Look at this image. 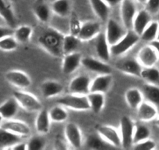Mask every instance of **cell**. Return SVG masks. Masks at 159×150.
Instances as JSON below:
<instances>
[{
  "mask_svg": "<svg viewBox=\"0 0 159 150\" xmlns=\"http://www.w3.org/2000/svg\"><path fill=\"white\" fill-rule=\"evenodd\" d=\"M140 36L133 29L127 30L124 36L114 45H110L111 55L113 56H119L127 53L136 44L138 43Z\"/></svg>",
  "mask_w": 159,
  "mask_h": 150,
  "instance_id": "2",
  "label": "cell"
},
{
  "mask_svg": "<svg viewBox=\"0 0 159 150\" xmlns=\"http://www.w3.org/2000/svg\"><path fill=\"white\" fill-rule=\"evenodd\" d=\"M81 65L87 70L97 73V74H107L111 73L112 69L106 62L101 60L100 59H95L93 57H83L81 60Z\"/></svg>",
  "mask_w": 159,
  "mask_h": 150,
  "instance_id": "13",
  "label": "cell"
},
{
  "mask_svg": "<svg viewBox=\"0 0 159 150\" xmlns=\"http://www.w3.org/2000/svg\"><path fill=\"white\" fill-rule=\"evenodd\" d=\"M118 70L129 76L140 77L143 67L137 59H126L121 60L116 64Z\"/></svg>",
  "mask_w": 159,
  "mask_h": 150,
  "instance_id": "15",
  "label": "cell"
},
{
  "mask_svg": "<svg viewBox=\"0 0 159 150\" xmlns=\"http://www.w3.org/2000/svg\"><path fill=\"white\" fill-rule=\"evenodd\" d=\"M18 42L13 35H10L0 39V50L5 52L14 51L18 47Z\"/></svg>",
  "mask_w": 159,
  "mask_h": 150,
  "instance_id": "40",
  "label": "cell"
},
{
  "mask_svg": "<svg viewBox=\"0 0 159 150\" xmlns=\"http://www.w3.org/2000/svg\"><path fill=\"white\" fill-rule=\"evenodd\" d=\"M81 41L76 35H64L63 42H62V51L63 55L70 54L76 52L80 46V43Z\"/></svg>",
  "mask_w": 159,
  "mask_h": 150,
  "instance_id": "33",
  "label": "cell"
},
{
  "mask_svg": "<svg viewBox=\"0 0 159 150\" xmlns=\"http://www.w3.org/2000/svg\"><path fill=\"white\" fill-rule=\"evenodd\" d=\"M0 128L10 131L20 137H27L30 134V128L27 124L21 120L10 119V120H3Z\"/></svg>",
  "mask_w": 159,
  "mask_h": 150,
  "instance_id": "12",
  "label": "cell"
},
{
  "mask_svg": "<svg viewBox=\"0 0 159 150\" xmlns=\"http://www.w3.org/2000/svg\"><path fill=\"white\" fill-rule=\"evenodd\" d=\"M157 27H158V22L157 21H152L147 26L146 28L140 35V39L143 42H151L156 39L157 34Z\"/></svg>",
  "mask_w": 159,
  "mask_h": 150,
  "instance_id": "38",
  "label": "cell"
},
{
  "mask_svg": "<svg viewBox=\"0 0 159 150\" xmlns=\"http://www.w3.org/2000/svg\"><path fill=\"white\" fill-rule=\"evenodd\" d=\"M33 34V29L28 25H21L16 27L13 32V36L18 43L25 44L30 41Z\"/></svg>",
  "mask_w": 159,
  "mask_h": 150,
  "instance_id": "35",
  "label": "cell"
},
{
  "mask_svg": "<svg viewBox=\"0 0 159 150\" xmlns=\"http://www.w3.org/2000/svg\"><path fill=\"white\" fill-rule=\"evenodd\" d=\"M20 136L0 128V148H10L21 141Z\"/></svg>",
  "mask_w": 159,
  "mask_h": 150,
  "instance_id": "32",
  "label": "cell"
},
{
  "mask_svg": "<svg viewBox=\"0 0 159 150\" xmlns=\"http://www.w3.org/2000/svg\"><path fill=\"white\" fill-rule=\"evenodd\" d=\"M56 102L59 105L73 110L85 111L90 110L89 101L87 96H80V95L70 93L59 98Z\"/></svg>",
  "mask_w": 159,
  "mask_h": 150,
  "instance_id": "3",
  "label": "cell"
},
{
  "mask_svg": "<svg viewBox=\"0 0 159 150\" xmlns=\"http://www.w3.org/2000/svg\"><path fill=\"white\" fill-rule=\"evenodd\" d=\"M104 1H105V3L108 4L110 7H112L116 6L117 4L120 3L123 0H104Z\"/></svg>",
  "mask_w": 159,
  "mask_h": 150,
  "instance_id": "48",
  "label": "cell"
},
{
  "mask_svg": "<svg viewBox=\"0 0 159 150\" xmlns=\"http://www.w3.org/2000/svg\"><path fill=\"white\" fill-rule=\"evenodd\" d=\"M125 99L129 108L133 110H137L139 105L144 100L142 91L137 88L128 89L125 93Z\"/></svg>",
  "mask_w": 159,
  "mask_h": 150,
  "instance_id": "27",
  "label": "cell"
},
{
  "mask_svg": "<svg viewBox=\"0 0 159 150\" xmlns=\"http://www.w3.org/2000/svg\"><path fill=\"white\" fill-rule=\"evenodd\" d=\"M102 32V27L100 24L96 21H87L82 23L81 28L78 34L77 37L80 41H90Z\"/></svg>",
  "mask_w": 159,
  "mask_h": 150,
  "instance_id": "17",
  "label": "cell"
},
{
  "mask_svg": "<svg viewBox=\"0 0 159 150\" xmlns=\"http://www.w3.org/2000/svg\"><path fill=\"white\" fill-rule=\"evenodd\" d=\"M150 136H151V130L149 129L148 127L140 124H136L135 129H134V138H133L134 144L141 142V141L144 140V139L149 138Z\"/></svg>",
  "mask_w": 159,
  "mask_h": 150,
  "instance_id": "39",
  "label": "cell"
},
{
  "mask_svg": "<svg viewBox=\"0 0 159 150\" xmlns=\"http://www.w3.org/2000/svg\"><path fill=\"white\" fill-rule=\"evenodd\" d=\"M2 120H3V119L2 118V117H1V115H0V126H1V124H2Z\"/></svg>",
  "mask_w": 159,
  "mask_h": 150,
  "instance_id": "52",
  "label": "cell"
},
{
  "mask_svg": "<svg viewBox=\"0 0 159 150\" xmlns=\"http://www.w3.org/2000/svg\"><path fill=\"white\" fill-rule=\"evenodd\" d=\"M0 17L9 27H16L17 20L10 0H0Z\"/></svg>",
  "mask_w": 159,
  "mask_h": 150,
  "instance_id": "19",
  "label": "cell"
},
{
  "mask_svg": "<svg viewBox=\"0 0 159 150\" xmlns=\"http://www.w3.org/2000/svg\"><path fill=\"white\" fill-rule=\"evenodd\" d=\"M158 62H159V59H158Z\"/></svg>",
  "mask_w": 159,
  "mask_h": 150,
  "instance_id": "53",
  "label": "cell"
},
{
  "mask_svg": "<svg viewBox=\"0 0 159 150\" xmlns=\"http://www.w3.org/2000/svg\"><path fill=\"white\" fill-rule=\"evenodd\" d=\"M151 22V15L145 9L137 11L134 22H133L132 29L140 36L147 26Z\"/></svg>",
  "mask_w": 159,
  "mask_h": 150,
  "instance_id": "24",
  "label": "cell"
},
{
  "mask_svg": "<svg viewBox=\"0 0 159 150\" xmlns=\"http://www.w3.org/2000/svg\"><path fill=\"white\" fill-rule=\"evenodd\" d=\"M82 58V55L77 52L64 55L62 63V73L66 75L74 73L81 65Z\"/></svg>",
  "mask_w": 159,
  "mask_h": 150,
  "instance_id": "18",
  "label": "cell"
},
{
  "mask_svg": "<svg viewBox=\"0 0 159 150\" xmlns=\"http://www.w3.org/2000/svg\"><path fill=\"white\" fill-rule=\"evenodd\" d=\"M91 79L86 74H80L73 77L69 85V91L71 94L87 96L90 93Z\"/></svg>",
  "mask_w": 159,
  "mask_h": 150,
  "instance_id": "8",
  "label": "cell"
},
{
  "mask_svg": "<svg viewBox=\"0 0 159 150\" xmlns=\"http://www.w3.org/2000/svg\"><path fill=\"white\" fill-rule=\"evenodd\" d=\"M134 148L138 150H152L156 148V143L154 140L149 138L134 144Z\"/></svg>",
  "mask_w": 159,
  "mask_h": 150,
  "instance_id": "43",
  "label": "cell"
},
{
  "mask_svg": "<svg viewBox=\"0 0 159 150\" xmlns=\"http://www.w3.org/2000/svg\"><path fill=\"white\" fill-rule=\"evenodd\" d=\"M137 118L140 121L144 122L155 120L159 114L158 110L154 105L145 100H143L142 103L139 105L138 108L137 109Z\"/></svg>",
  "mask_w": 159,
  "mask_h": 150,
  "instance_id": "22",
  "label": "cell"
},
{
  "mask_svg": "<svg viewBox=\"0 0 159 150\" xmlns=\"http://www.w3.org/2000/svg\"><path fill=\"white\" fill-rule=\"evenodd\" d=\"M140 77L147 83L159 86V69L156 67H143L140 73Z\"/></svg>",
  "mask_w": 159,
  "mask_h": 150,
  "instance_id": "36",
  "label": "cell"
},
{
  "mask_svg": "<svg viewBox=\"0 0 159 150\" xmlns=\"http://www.w3.org/2000/svg\"><path fill=\"white\" fill-rule=\"evenodd\" d=\"M34 14L41 23L47 24L50 21L52 14L51 7L43 2H39L34 7Z\"/></svg>",
  "mask_w": 159,
  "mask_h": 150,
  "instance_id": "30",
  "label": "cell"
},
{
  "mask_svg": "<svg viewBox=\"0 0 159 150\" xmlns=\"http://www.w3.org/2000/svg\"><path fill=\"white\" fill-rule=\"evenodd\" d=\"M64 134L66 142L72 148L77 149L83 145V135L80 128L74 123H68L64 129Z\"/></svg>",
  "mask_w": 159,
  "mask_h": 150,
  "instance_id": "9",
  "label": "cell"
},
{
  "mask_svg": "<svg viewBox=\"0 0 159 150\" xmlns=\"http://www.w3.org/2000/svg\"><path fill=\"white\" fill-rule=\"evenodd\" d=\"M51 9L52 13L60 17H66L71 14V0H55L52 3Z\"/></svg>",
  "mask_w": 159,
  "mask_h": 150,
  "instance_id": "28",
  "label": "cell"
},
{
  "mask_svg": "<svg viewBox=\"0 0 159 150\" xmlns=\"http://www.w3.org/2000/svg\"><path fill=\"white\" fill-rule=\"evenodd\" d=\"M91 7L94 14L102 21L108 19L110 13V7L105 2L104 0H89Z\"/></svg>",
  "mask_w": 159,
  "mask_h": 150,
  "instance_id": "31",
  "label": "cell"
},
{
  "mask_svg": "<svg viewBox=\"0 0 159 150\" xmlns=\"http://www.w3.org/2000/svg\"><path fill=\"white\" fill-rule=\"evenodd\" d=\"M149 45H151L152 48L154 49L157 52V54L159 55V40L158 39H154V41L150 42Z\"/></svg>",
  "mask_w": 159,
  "mask_h": 150,
  "instance_id": "47",
  "label": "cell"
},
{
  "mask_svg": "<svg viewBox=\"0 0 159 150\" xmlns=\"http://www.w3.org/2000/svg\"><path fill=\"white\" fill-rule=\"evenodd\" d=\"M157 22H158V27H157V38H156V39H158L159 40V20L157 21Z\"/></svg>",
  "mask_w": 159,
  "mask_h": 150,
  "instance_id": "51",
  "label": "cell"
},
{
  "mask_svg": "<svg viewBox=\"0 0 159 150\" xmlns=\"http://www.w3.org/2000/svg\"><path fill=\"white\" fill-rule=\"evenodd\" d=\"M64 35L59 30L48 27L41 34L38 39L39 45L54 57L60 58L63 56L62 42Z\"/></svg>",
  "mask_w": 159,
  "mask_h": 150,
  "instance_id": "1",
  "label": "cell"
},
{
  "mask_svg": "<svg viewBox=\"0 0 159 150\" xmlns=\"http://www.w3.org/2000/svg\"><path fill=\"white\" fill-rule=\"evenodd\" d=\"M95 52L97 56L101 60L108 63L111 58L110 45L106 39L105 33L101 32L95 38Z\"/></svg>",
  "mask_w": 159,
  "mask_h": 150,
  "instance_id": "20",
  "label": "cell"
},
{
  "mask_svg": "<svg viewBox=\"0 0 159 150\" xmlns=\"http://www.w3.org/2000/svg\"><path fill=\"white\" fill-rule=\"evenodd\" d=\"M137 59L143 67H154L158 62L159 55L150 45L142 47L137 53Z\"/></svg>",
  "mask_w": 159,
  "mask_h": 150,
  "instance_id": "14",
  "label": "cell"
},
{
  "mask_svg": "<svg viewBox=\"0 0 159 150\" xmlns=\"http://www.w3.org/2000/svg\"><path fill=\"white\" fill-rule=\"evenodd\" d=\"M14 30L13 28L10 27H3V26H0V39L2 38H5L7 36L10 35H13Z\"/></svg>",
  "mask_w": 159,
  "mask_h": 150,
  "instance_id": "45",
  "label": "cell"
},
{
  "mask_svg": "<svg viewBox=\"0 0 159 150\" xmlns=\"http://www.w3.org/2000/svg\"><path fill=\"white\" fill-rule=\"evenodd\" d=\"M64 86L57 81L48 80L44 82L40 87V91L45 99H51L62 93Z\"/></svg>",
  "mask_w": 159,
  "mask_h": 150,
  "instance_id": "21",
  "label": "cell"
},
{
  "mask_svg": "<svg viewBox=\"0 0 159 150\" xmlns=\"http://www.w3.org/2000/svg\"><path fill=\"white\" fill-rule=\"evenodd\" d=\"M10 149L13 150H27V142H23L22 141L17 142L16 144H15L14 145L10 148Z\"/></svg>",
  "mask_w": 159,
  "mask_h": 150,
  "instance_id": "46",
  "label": "cell"
},
{
  "mask_svg": "<svg viewBox=\"0 0 159 150\" xmlns=\"http://www.w3.org/2000/svg\"><path fill=\"white\" fill-rule=\"evenodd\" d=\"M48 115L51 121L55 123H62L66 121L69 117L66 108L59 104L50 109L48 111Z\"/></svg>",
  "mask_w": 159,
  "mask_h": 150,
  "instance_id": "34",
  "label": "cell"
},
{
  "mask_svg": "<svg viewBox=\"0 0 159 150\" xmlns=\"http://www.w3.org/2000/svg\"><path fill=\"white\" fill-rule=\"evenodd\" d=\"M137 13L136 0H123L120 2V15L123 25L127 30L132 29L133 22Z\"/></svg>",
  "mask_w": 159,
  "mask_h": 150,
  "instance_id": "6",
  "label": "cell"
},
{
  "mask_svg": "<svg viewBox=\"0 0 159 150\" xmlns=\"http://www.w3.org/2000/svg\"><path fill=\"white\" fill-rule=\"evenodd\" d=\"M82 23L80 21L79 17L77 15L72 12L70 14V31L71 35H76L77 36L79 34L80 28H81Z\"/></svg>",
  "mask_w": 159,
  "mask_h": 150,
  "instance_id": "42",
  "label": "cell"
},
{
  "mask_svg": "<svg viewBox=\"0 0 159 150\" xmlns=\"http://www.w3.org/2000/svg\"><path fill=\"white\" fill-rule=\"evenodd\" d=\"M145 10L152 16L159 13V0H147Z\"/></svg>",
  "mask_w": 159,
  "mask_h": 150,
  "instance_id": "44",
  "label": "cell"
},
{
  "mask_svg": "<svg viewBox=\"0 0 159 150\" xmlns=\"http://www.w3.org/2000/svg\"><path fill=\"white\" fill-rule=\"evenodd\" d=\"M126 31L127 29L124 26L119 24L114 19H108L105 35L110 45H114L118 41L120 40Z\"/></svg>",
  "mask_w": 159,
  "mask_h": 150,
  "instance_id": "7",
  "label": "cell"
},
{
  "mask_svg": "<svg viewBox=\"0 0 159 150\" xmlns=\"http://www.w3.org/2000/svg\"><path fill=\"white\" fill-rule=\"evenodd\" d=\"M50 127H51V120L48 115V111L42 108L39 112H38V115L35 119L36 131L39 134L44 135L49 132Z\"/></svg>",
  "mask_w": 159,
  "mask_h": 150,
  "instance_id": "25",
  "label": "cell"
},
{
  "mask_svg": "<svg viewBox=\"0 0 159 150\" xmlns=\"http://www.w3.org/2000/svg\"><path fill=\"white\" fill-rule=\"evenodd\" d=\"M135 122L128 116H123L119 123V134L121 136L122 148H129L134 145V129Z\"/></svg>",
  "mask_w": 159,
  "mask_h": 150,
  "instance_id": "5",
  "label": "cell"
},
{
  "mask_svg": "<svg viewBox=\"0 0 159 150\" xmlns=\"http://www.w3.org/2000/svg\"><path fill=\"white\" fill-rule=\"evenodd\" d=\"M90 104V110L98 114L102 111L105 107V94L100 92H90L87 95Z\"/></svg>",
  "mask_w": 159,
  "mask_h": 150,
  "instance_id": "29",
  "label": "cell"
},
{
  "mask_svg": "<svg viewBox=\"0 0 159 150\" xmlns=\"http://www.w3.org/2000/svg\"><path fill=\"white\" fill-rule=\"evenodd\" d=\"M13 97L16 99L20 106L27 112L38 113L42 109V102L31 93L16 90L13 91Z\"/></svg>",
  "mask_w": 159,
  "mask_h": 150,
  "instance_id": "4",
  "label": "cell"
},
{
  "mask_svg": "<svg viewBox=\"0 0 159 150\" xmlns=\"http://www.w3.org/2000/svg\"><path fill=\"white\" fill-rule=\"evenodd\" d=\"M20 105L14 97L9 98L0 105V115L3 120L13 119L19 111Z\"/></svg>",
  "mask_w": 159,
  "mask_h": 150,
  "instance_id": "23",
  "label": "cell"
},
{
  "mask_svg": "<svg viewBox=\"0 0 159 150\" xmlns=\"http://www.w3.org/2000/svg\"><path fill=\"white\" fill-rule=\"evenodd\" d=\"M109 144L105 142L100 135H96V134H91L87 138L86 145L87 148L89 149L98 150V149H105L108 148V145Z\"/></svg>",
  "mask_w": 159,
  "mask_h": 150,
  "instance_id": "37",
  "label": "cell"
},
{
  "mask_svg": "<svg viewBox=\"0 0 159 150\" xmlns=\"http://www.w3.org/2000/svg\"><path fill=\"white\" fill-rule=\"evenodd\" d=\"M141 91L144 100L154 105L159 113V86L146 83L142 86Z\"/></svg>",
  "mask_w": 159,
  "mask_h": 150,
  "instance_id": "26",
  "label": "cell"
},
{
  "mask_svg": "<svg viewBox=\"0 0 159 150\" xmlns=\"http://www.w3.org/2000/svg\"><path fill=\"white\" fill-rule=\"evenodd\" d=\"M112 81L111 73L98 74L95 78L91 81L90 92H100L105 94L111 88Z\"/></svg>",
  "mask_w": 159,
  "mask_h": 150,
  "instance_id": "16",
  "label": "cell"
},
{
  "mask_svg": "<svg viewBox=\"0 0 159 150\" xmlns=\"http://www.w3.org/2000/svg\"><path fill=\"white\" fill-rule=\"evenodd\" d=\"M5 78L10 84L16 88L25 89L31 85V79L24 71L19 70H9L5 74Z\"/></svg>",
  "mask_w": 159,
  "mask_h": 150,
  "instance_id": "11",
  "label": "cell"
},
{
  "mask_svg": "<svg viewBox=\"0 0 159 150\" xmlns=\"http://www.w3.org/2000/svg\"><path fill=\"white\" fill-rule=\"evenodd\" d=\"M136 2H138L142 4H145V2H147V0H136Z\"/></svg>",
  "mask_w": 159,
  "mask_h": 150,
  "instance_id": "50",
  "label": "cell"
},
{
  "mask_svg": "<svg viewBox=\"0 0 159 150\" xmlns=\"http://www.w3.org/2000/svg\"><path fill=\"white\" fill-rule=\"evenodd\" d=\"M155 124L157 125V127H158L159 128V114L155 119Z\"/></svg>",
  "mask_w": 159,
  "mask_h": 150,
  "instance_id": "49",
  "label": "cell"
},
{
  "mask_svg": "<svg viewBox=\"0 0 159 150\" xmlns=\"http://www.w3.org/2000/svg\"><path fill=\"white\" fill-rule=\"evenodd\" d=\"M98 134L108 142L110 145L114 147H122L121 136L116 128L110 125H100L97 128Z\"/></svg>",
  "mask_w": 159,
  "mask_h": 150,
  "instance_id": "10",
  "label": "cell"
},
{
  "mask_svg": "<svg viewBox=\"0 0 159 150\" xmlns=\"http://www.w3.org/2000/svg\"><path fill=\"white\" fill-rule=\"evenodd\" d=\"M27 150H42L45 148L46 141L41 135L33 136L27 142Z\"/></svg>",
  "mask_w": 159,
  "mask_h": 150,
  "instance_id": "41",
  "label": "cell"
}]
</instances>
